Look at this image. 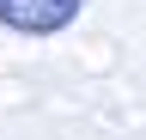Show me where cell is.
<instances>
[{"mask_svg":"<svg viewBox=\"0 0 146 140\" xmlns=\"http://www.w3.org/2000/svg\"><path fill=\"white\" fill-rule=\"evenodd\" d=\"M85 12V0H0V31L12 37H61Z\"/></svg>","mask_w":146,"mask_h":140,"instance_id":"obj_1","label":"cell"}]
</instances>
